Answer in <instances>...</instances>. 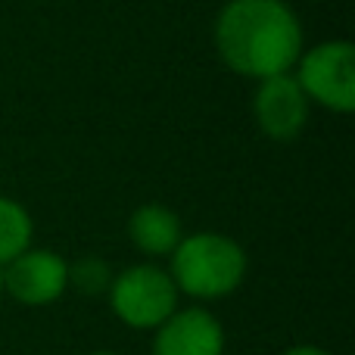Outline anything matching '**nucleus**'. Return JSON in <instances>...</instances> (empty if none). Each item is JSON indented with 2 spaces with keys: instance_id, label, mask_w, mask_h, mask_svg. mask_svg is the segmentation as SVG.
I'll list each match as a JSON object with an SVG mask.
<instances>
[{
  "instance_id": "20e7f679",
  "label": "nucleus",
  "mask_w": 355,
  "mask_h": 355,
  "mask_svg": "<svg viewBox=\"0 0 355 355\" xmlns=\"http://www.w3.org/2000/svg\"><path fill=\"white\" fill-rule=\"evenodd\" d=\"M293 78L309 103L340 116L355 112V47L349 41H324L302 50Z\"/></svg>"
},
{
  "instance_id": "f257e3e1",
  "label": "nucleus",
  "mask_w": 355,
  "mask_h": 355,
  "mask_svg": "<svg viewBox=\"0 0 355 355\" xmlns=\"http://www.w3.org/2000/svg\"><path fill=\"white\" fill-rule=\"evenodd\" d=\"M215 50L231 72L262 81L296 66L302 25L284 0H227L215 19Z\"/></svg>"
},
{
  "instance_id": "f03ea898",
  "label": "nucleus",
  "mask_w": 355,
  "mask_h": 355,
  "mask_svg": "<svg viewBox=\"0 0 355 355\" xmlns=\"http://www.w3.org/2000/svg\"><path fill=\"white\" fill-rule=\"evenodd\" d=\"M246 252L237 240L218 231H200L181 237L172 250V275L178 293L193 300H221L234 293L246 277Z\"/></svg>"
},
{
  "instance_id": "1a4fd4ad",
  "label": "nucleus",
  "mask_w": 355,
  "mask_h": 355,
  "mask_svg": "<svg viewBox=\"0 0 355 355\" xmlns=\"http://www.w3.org/2000/svg\"><path fill=\"white\" fill-rule=\"evenodd\" d=\"M31 234H35V221L28 209L10 196H0V268L28 250Z\"/></svg>"
},
{
  "instance_id": "6e6552de",
  "label": "nucleus",
  "mask_w": 355,
  "mask_h": 355,
  "mask_svg": "<svg viewBox=\"0 0 355 355\" xmlns=\"http://www.w3.org/2000/svg\"><path fill=\"white\" fill-rule=\"evenodd\" d=\"M128 237L144 256H172V250L181 243V218L162 202H144L128 218Z\"/></svg>"
},
{
  "instance_id": "7ed1b4c3",
  "label": "nucleus",
  "mask_w": 355,
  "mask_h": 355,
  "mask_svg": "<svg viewBox=\"0 0 355 355\" xmlns=\"http://www.w3.org/2000/svg\"><path fill=\"white\" fill-rule=\"evenodd\" d=\"M110 306L122 324L135 331H156L178 309V287L159 265H131L110 284Z\"/></svg>"
},
{
  "instance_id": "39448f33",
  "label": "nucleus",
  "mask_w": 355,
  "mask_h": 355,
  "mask_svg": "<svg viewBox=\"0 0 355 355\" xmlns=\"http://www.w3.org/2000/svg\"><path fill=\"white\" fill-rule=\"evenodd\" d=\"M3 290L19 306H50L69 287V262L53 250H25L0 271Z\"/></svg>"
},
{
  "instance_id": "0eeeda50",
  "label": "nucleus",
  "mask_w": 355,
  "mask_h": 355,
  "mask_svg": "<svg viewBox=\"0 0 355 355\" xmlns=\"http://www.w3.org/2000/svg\"><path fill=\"white\" fill-rule=\"evenodd\" d=\"M153 355H225V327L200 306L175 309L156 327Z\"/></svg>"
},
{
  "instance_id": "9b49d317",
  "label": "nucleus",
  "mask_w": 355,
  "mask_h": 355,
  "mask_svg": "<svg viewBox=\"0 0 355 355\" xmlns=\"http://www.w3.org/2000/svg\"><path fill=\"white\" fill-rule=\"evenodd\" d=\"M281 355H331V352L321 349V346H312V343H300V346H290V349H284Z\"/></svg>"
},
{
  "instance_id": "ddd939ff",
  "label": "nucleus",
  "mask_w": 355,
  "mask_h": 355,
  "mask_svg": "<svg viewBox=\"0 0 355 355\" xmlns=\"http://www.w3.org/2000/svg\"><path fill=\"white\" fill-rule=\"evenodd\" d=\"M0 300H3V281H0Z\"/></svg>"
},
{
  "instance_id": "9d476101",
  "label": "nucleus",
  "mask_w": 355,
  "mask_h": 355,
  "mask_svg": "<svg viewBox=\"0 0 355 355\" xmlns=\"http://www.w3.org/2000/svg\"><path fill=\"white\" fill-rule=\"evenodd\" d=\"M69 284L78 287L85 296H100L110 290L112 271L103 259H81V262L69 265Z\"/></svg>"
},
{
  "instance_id": "423d86ee",
  "label": "nucleus",
  "mask_w": 355,
  "mask_h": 355,
  "mask_svg": "<svg viewBox=\"0 0 355 355\" xmlns=\"http://www.w3.org/2000/svg\"><path fill=\"white\" fill-rule=\"evenodd\" d=\"M309 97L290 72L262 78L252 94V116L271 141H293L309 122Z\"/></svg>"
},
{
  "instance_id": "f8f14e48",
  "label": "nucleus",
  "mask_w": 355,
  "mask_h": 355,
  "mask_svg": "<svg viewBox=\"0 0 355 355\" xmlns=\"http://www.w3.org/2000/svg\"><path fill=\"white\" fill-rule=\"evenodd\" d=\"M91 355H119V352H110V349H97V352H91Z\"/></svg>"
}]
</instances>
